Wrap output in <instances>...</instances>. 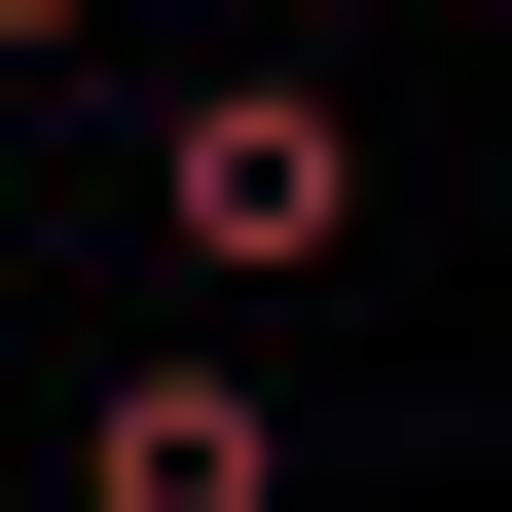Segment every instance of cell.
Segmentation results:
<instances>
[{
    "label": "cell",
    "mask_w": 512,
    "mask_h": 512,
    "mask_svg": "<svg viewBox=\"0 0 512 512\" xmlns=\"http://www.w3.org/2000/svg\"><path fill=\"white\" fill-rule=\"evenodd\" d=\"M74 512H293V403H256V366H110L74 403Z\"/></svg>",
    "instance_id": "cell-2"
},
{
    "label": "cell",
    "mask_w": 512,
    "mask_h": 512,
    "mask_svg": "<svg viewBox=\"0 0 512 512\" xmlns=\"http://www.w3.org/2000/svg\"><path fill=\"white\" fill-rule=\"evenodd\" d=\"M147 220L220 256V293H330V256H366V110L330 74H183L147 110Z\"/></svg>",
    "instance_id": "cell-1"
},
{
    "label": "cell",
    "mask_w": 512,
    "mask_h": 512,
    "mask_svg": "<svg viewBox=\"0 0 512 512\" xmlns=\"http://www.w3.org/2000/svg\"><path fill=\"white\" fill-rule=\"evenodd\" d=\"M0 37H110V0H0Z\"/></svg>",
    "instance_id": "cell-3"
}]
</instances>
